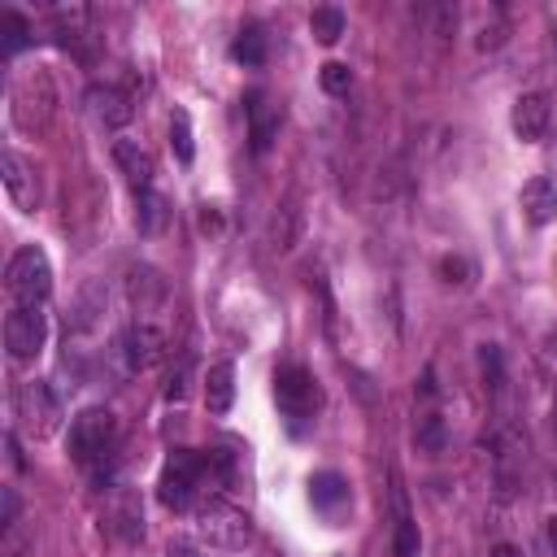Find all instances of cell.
Segmentation results:
<instances>
[{"label": "cell", "instance_id": "obj_17", "mask_svg": "<svg viewBox=\"0 0 557 557\" xmlns=\"http://www.w3.org/2000/svg\"><path fill=\"white\" fill-rule=\"evenodd\" d=\"M522 213L531 226H548L557 218V187L548 178H531L522 187Z\"/></svg>", "mask_w": 557, "mask_h": 557}, {"label": "cell", "instance_id": "obj_4", "mask_svg": "<svg viewBox=\"0 0 557 557\" xmlns=\"http://www.w3.org/2000/svg\"><path fill=\"white\" fill-rule=\"evenodd\" d=\"M274 400L292 418V426H300V422H309L318 413L322 392H318V379L300 361H287V366L274 370Z\"/></svg>", "mask_w": 557, "mask_h": 557}, {"label": "cell", "instance_id": "obj_23", "mask_svg": "<svg viewBox=\"0 0 557 557\" xmlns=\"http://www.w3.org/2000/svg\"><path fill=\"white\" fill-rule=\"evenodd\" d=\"M318 83H322L326 96H348V91H352V70H348L344 61H326V65L318 70Z\"/></svg>", "mask_w": 557, "mask_h": 557}, {"label": "cell", "instance_id": "obj_20", "mask_svg": "<svg viewBox=\"0 0 557 557\" xmlns=\"http://www.w3.org/2000/svg\"><path fill=\"white\" fill-rule=\"evenodd\" d=\"M0 35H4L0 52L13 57V52H22V48L30 44V22H26L17 9H4V13H0Z\"/></svg>", "mask_w": 557, "mask_h": 557}, {"label": "cell", "instance_id": "obj_26", "mask_svg": "<svg viewBox=\"0 0 557 557\" xmlns=\"http://www.w3.org/2000/svg\"><path fill=\"white\" fill-rule=\"evenodd\" d=\"M170 144H174L178 161H191V131H187V113H174V122H170Z\"/></svg>", "mask_w": 557, "mask_h": 557}, {"label": "cell", "instance_id": "obj_16", "mask_svg": "<svg viewBox=\"0 0 557 557\" xmlns=\"http://www.w3.org/2000/svg\"><path fill=\"white\" fill-rule=\"evenodd\" d=\"M113 161L131 178L135 191H152V157H148V148H139L135 139H117L113 144Z\"/></svg>", "mask_w": 557, "mask_h": 557}, {"label": "cell", "instance_id": "obj_18", "mask_svg": "<svg viewBox=\"0 0 557 557\" xmlns=\"http://www.w3.org/2000/svg\"><path fill=\"white\" fill-rule=\"evenodd\" d=\"M205 405H209V413H226L235 405V366L231 361L209 366V374H205Z\"/></svg>", "mask_w": 557, "mask_h": 557}, {"label": "cell", "instance_id": "obj_13", "mask_svg": "<svg viewBox=\"0 0 557 557\" xmlns=\"http://www.w3.org/2000/svg\"><path fill=\"white\" fill-rule=\"evenodd\" d=\"M104 518H109V531H113L122 544H139V540H144V505H139L135 492H117V496L109 500Z\"/></svg>", "mask_w": 557, "mask_h": 557}, {"label": "cell", "instance_id": "obj_24", "mask_svg": "<svg viewBox=\"0 0 557 557\" xmlns=\"http://www.w3.org/2000/svg\"><path fill=\"white\" fill-rule=\"evenodd\" d=\"M418 448H426V453H440L444 444H448V431H444V418L440 413H426L422 422H418Z\"/></svg>", "mask_w": 557, "mask_h": 557}, {"label": "cell", "instance_id": "obj_14", "mask_svg": "<svg viewBox=\"0 0 557 557\" xmlns=\"http://www.w3.org/2000/svg\"><path fill=\"white\" fill-rule=\"evenodd\" d=\"M126 296H131V305H135L139 313H152V309L165 305L170 283L161 278V270H152V265H135V270L126 274Z\"/></svg>", "mask_w": 557, "mask_h": 557}, {"label": "cell", "instance_id": "obj_33", "mask_svg": "<svg viewBox=\"0 0 557 557\" xmlns=\"http://www.w3.org/2000/svg\"><path fill=\"white\" fill-rule=\"evenodd\" d=\"M553 426H557V405H553Z\"/></svg>", "mask_w": 557, "mask_h": 557}, {"label": "cell", "instance_id": "obj_6", "mask_svg": "<svg viewBox=\"0 0 557 557\" xmlns=\"http://www.w3.org/2000/svg\"><path fill=\"white\" fill-rule=\"evenodd\" d=\"M9 100H13V122L35 135V131H44L48 117H52V78H48L44 70H35V74H26V78L13 83Z\"/></svg>", "mask_w": 557, "mask_h": 557}, {"label": "cell", "instance_id": "obj_12", "mask_svg": "<svg viewBox=\"0 0 557 557\" xmlns=\"http://www.w3.org/2000/svg\"><path fill=\"white\" fill-rule=\"evenodd\" d=\"M548 117H553V109H548V96H540V91H527V96H518V100H513V113H509V122H513V135H518V139H527V144L544 139V131H548Z\"/></svg>", "mask_w": 557, "mask_h": 557}, {"label": "cell", "instance_id": "obj_3", "mask_svg": "<svg viewBox=\"0 0 557 557\" xmlns=\"http://www.w3.org/2000/svg\"><path fill=\"white\" fill-rule=\"evenodd\" d=\"M4 287H9V296H13L17 305H35V309H39V305L48 300V292H52L48 252L35 248V244L17 248L13 261H9V270H4Z\"/></svg>", "mask_w": 557, "mask_h": 557}, {"label": "cell", "instance_id": "obj_21", "mask_svg": "<svg viewBox=\"0 0 557 557\" xmlns=\"http://www.w3.org/2000/svg\"><path fill=\"white\" fill-rule=\"evenodd\" d=\"M344 26H348V22H344V13H339L335 4H322V9L309 13V30H313L318 44H335V39L344 35Z\"/></svg>", "mask_w": 557, "mask_h": 557}, {"label": "cell", "instance_id": "obj_25", "mask_svg": "<svg viewBox=\"0 0 557 557\" xmlns=\"http://www.w3.org/2000/svg\"><path fill=\"white\" fill-rule=\"evenodd\" d=\"M396 557H418V527H413V518L405 513V505H400V513H396Z\"/></svg>", "mask_w": 557, "mask_h": 557}, {"label": "cell", "instance_id": "obj_28", "mask_svg": "<svg viewBox=\"0 0 557 557\" xmlns=\"http://www.w3.org/2000/svg\"><path fill=\"white\" fill-rule=\"evenodd\" d=\"M440 274H444L448 283H470V274H474V270H470V261H466V257H444V261H440Z\"/></svg>", "mask_w": 557, "mask_h": 557}, {"label": "cell", "instance_id": "obj_30", "mask_svg": "<svg viewBox=\"0 0 557 557\" xmlns=\"http://www.w3.org/2000/svg\"><path fill=\"white\" fill-rule=\"evenodd\" d=\"M492 557H522V548L509 544V540H496V544H492Z\"/></svg>", "mask_w": 557, "mask_h": 557}, {"label": "cell", "instance_id": "obj_22", "mask_svg": "<svg viewBox=\"0 0 557 557\" xmlns=\"http://www.w3.org/2000/svg\"><path fill=\"white\" fill-rule=\"evenodd\" d=\"M231 57L244 61V65H265V35L257 26H244L231 44Z\"/></svg>", "mask_w": 557, "mask_h": 557}, {"label": "cell", "instance_id": "obj_32", "mask_svg": "<svg viewBox=\"0 0 557 557\" xmlns=\"http://www.w3.org/2000/svg\"><path fill=\"white\" fill-rule=\"evenodd\" d=\"M200 226L205 231H218V213H200Z\"/></svg>", "mask_w": 557, "mask_h": 557}, {"label": "cell", "instance_id": "obj_31", "mask_svg": "<svg viewBox=\"0 0 557 557\" xmlns=\"http://www.w3.org/2000/svg\"><path fill=\"white\" fill-rule=\"evenodd\" d=\"M544 535H548V548H553V557H557V518H548V531H544Z\"/></svg>", "mask_w": 557, "mask_h": 557}, {"label": "cell", "instance_id": "obj_7", "mask_svg": "<svg viewBox=\"0 0 557 557\" xmlns=\"http://www.w3.org/2000/svg\"><path fill=\"white\" fill-rule=\"evenodd\" d=\"M48 339V313L35 305H17L4 318V348L13 361H35Z\"/></svg>", "mask_w": 557, "mask_h": 557}, {"label": "cell", "instance_id": "obj_8", "mask_svg": "<svg viewBox=\"0 0 557 557\" xmlns=\"http://www.w3.org/2000/svg\"><path fill=\"white\" fill-rule=\"evenodd\" d=\"M117 357L126 366V374H144L152 370L161 357H165V331L161 326H148V322H135L117 335Z\"/></svg>", "mask_w": 557, "mask_h": 557}, {"label": "cell", "instance_id": "obj_10", "mask_svg": "<svg viewBox=\"0 0 557 557\" xmlns=\"http://www.w3.org/2000/svg\"><path fill=\"white\" fill-rule=\"evenodd\" d=\"M0 178H4L9 200H13L22 213H35V205H39V178H35V165H30L22 152H4V157H0Z\"/></svg>", "mask_w": 557, "mask_h": 557}, {"label": "cell", "instance_id": "obj_5", "mask_svg": "<svg viewBox=\"0 0 557 557\" xmlns=\"http://www.w3.org/2000/svg\"><path fill=\"white\" fill-rule=\"evenodd\" d=\"M17 418L30 440H48L61 426V396L44 379H30L17 387Z\"/></svg>", "mask_w": 557, "mask_h": 557}, {"label": "cell", "instance_id": "obj_15", "mask_svg": "<svg viewBox=\"0 0 557 557\" xmlns=\"http://www.w3.org/2000/svg\"><path fill=\"white\" fill-rule=\"evenodd\" d=\"M309 500H313V509H318V513H326V518H339V513L352 505V492H348L344 474H335V470H322V474H313V479H309Z\"/></svg>", "mask_w": 557, "mask_h": 557}, {"label": "cell", "instance_id": "obj_11", "mask_svg": "<svg viewBox=\"0 0 557 557\" xmlns=\"http://www.w3.org/2000/svg\"><path fill=\"white\" fill-rule=\"evenodd\" d=\"M87 109H91V117H96L104 131H117V126H126V122L135 117L131 96H126L122 87H113V83H96V87L87 91Z\"/></svg>", "mask_w": 557, "mask_h": 557}, {"label": "cell", "instance_id": "obj_1", "mask_svg": "<svg viewBox=\"0 0 557 557\" xmlns=\"http://www.w3.org/2000/svg\"><path fill=\"white\" fill-rule=\"evenodd\" d=\"M113 448H117V418H113L104 405H91V409H83V413L70 422V457H74L83 470L100 474L104 461L113 457Z\"/></svg>", "mask_w": 557, "mask_h": 557}, {"label": "cell", "instance_id": "obj_29", "mask_svg": "<svg viewBox=\"0 0 557 557\" xmlns=\"http://www.w3.org/2000/svg\"><path fill=\"white\" fill-rule=\"evenodd\" d=\"M165 557H213L200 540H170L165 544Z\"/></svg>", "mask_w": 557, "mask_h": 557}, {"label": "cell", "instance_id": "obj_9", "mask_svg": "<svg viewBox=\"0 0 557 557\" xmlns=\"http://www.w3.org/2000/svg\"><path fill=\"white\" fill-rule=\"evenodd\" d=\"M244 117H248V139H252V152H270V144L278 139V126H283V104L265 91V87H252L244 96Z\"/></svg>", "mask_w": 557, "mask_h": 557}, {"label": "cell", "instance_id": "obj_2", "mask_svg": "<svg viewBox=\"0 0 557 557\" xmlns=\"http://www.w3.org/2000/svg\"><path fill=\"white\" fill-rule=\"evenodd\" d=\"M191 531L205 548H222V553H239L252 544V518L226 500H205L191 509Z\"/></svg>", "mask_w": 557, "mask_h": 557}, {"label": "cell", "instance_id": "obj_27", "mask_svg": "<svg viewBox=\"0 0 557 557\" xmlns=\"http://www.w3.org/2000/svg\"><path fill=\"white\" fill-rule=\"evenodd\" d=\"M187 379H191V361H178V370H170V379H165V400H183Z\"/></svg>", "mask_w": 557, "mask_h": 557}, {"label": "cell", "instance_id": "obj_19", "mask_svg": "<svg viewBox=\"0 0 557 557\" xmlns=\"http://www.w3.org/2000/svg\"><path fill=\"white\" fill-rule=\"evenodd\" d=\"M139 231L144 235H161L165 222H170V200L161 191H139V213H135Z\"/></svg>", "mask_w": 557, "mask_h": 557}]
</instances>
